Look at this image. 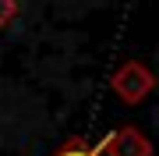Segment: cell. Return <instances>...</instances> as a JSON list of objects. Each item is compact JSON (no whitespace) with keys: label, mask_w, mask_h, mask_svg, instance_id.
<instances>
[{"label":"cell","mask_w":159,"mask_h":156,"mask_svg":"<svg viewBox=\"0 0 159 156\" xmlns=\"http://www.w3.org/2000/svg\"><path fill=\"white\" fill-rule=\"evenodd\" d=\"M99 156H152V142L145 131H138L134 124H120L117 131H110L102 142L92 145Z\"/></svg>","instance_id":"obj_2"},{"label":"cell","mask_w":159,"mask_h":156,"mask_svg":"<svg viewBox=\"0 0 159 156\" xmlns=\"http://www.w3.org/2000/svg\"><path fill=\"white\" fill-rule=\"evenodd\" d=\"M14 14H18V4H0V29H4Z\"/></svg>","instance_id":"obj_4"},{"label":"cell","mask_w":159,"mask_h":156,"mask_svg":"<svg viewBox=\"0 0 159 156\" xmlns=\"http://www.w3.org/2000/svg\"><path fill=\"white\" fill-rule=\"evenodd\" d=\"M110 85H113V92L124 99L127 106H138V103L148 99V92L156 89V75L145 68L142 60H124V64L113 71Z\"/></svg>","instance_id":"obj_1"},{"label":"cell","mask_w":159,"mask_h":156,"mask_svg":"<svg viewBox=\"0 0 159 156\" xmlns=\"http://www.w3.org/2000/svg\"><path fill=\"white\" fill-rule=\"evenodd\" d=\"M53 156H99V153L92 149V145H85L81 139H67V145H64V149H57Z\"/></svg>","instance_id":"obj_3"}]
</instances>
